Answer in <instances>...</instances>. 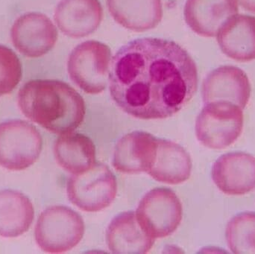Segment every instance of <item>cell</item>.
<instances>
[{
    "label": "cell",
    "instance_id": "6da1fadb",
    "mask_svg": "<svg viewBox=\"0 0 255 254\" xmlns=\"http://www.w3.org/2000/svg\"><path fill=\"white\" fill-rule=\"evenodd\" d=\"M198 87L196 63L171 40L142 38L114 56L109 89L117 105L140 119H163L184 108Z\"/></svg>",
    "mask_w": 255,
    "mask_h": 254
},
{
    "label": "cell",
    "instance_id": "7a4b0ae2",
    "mask_svg": "<svg viewBox=\"0 0 255 254\" xmlns=\"http://www.w3.org/2000/svg\"><path fill=\"white\" fill-rule=\"evenodd\" d=\"M18 106L25 117L54 134L73 132L85 119L82 95L65 82L34 80L19 89Z\"/></svg>",
    "mask_w": 255,
    "mask_h": 254
},
{
    "label": "cell",
    "instance_id": "3957f363",
    "mask_svg": "<svg viewBox=\"0 0 255 254\" xmlns=\"http://www.w3.org/2000/svg\"><path fill=\"white\" fill-rule=\"evenodd\" d=\"M36 243L46 253L61 254L76 247L85 234L79 213L65 206H52L42 212L34 231Z\"/></svg>",
    "mask_w": 255,
    "mask_h": 254
},
{
    "label": "cell",
    "instance_id": "277c9868",
    "mask_svg": "<svg viewBox=\"0 0 255 254\" xmlns=\"http://www.w3.org/2000/svg\"><path fill=\"white\" fill-rule=\"evenodd\" d=\"M243 109L229 101L205 104L196 119V134L205 147L224 149L241 137L244 129Z\"/></svg>",
    "mask_w": 255,
    "mask_h": 254
},
{
    "label": "cell",
    "instance_id": "5b68a950",
    "mask_svg": "<svg viewBox=\"0 0 255 254\" xmlns=\"http://www.w3.org/2000/svg\"><path fill=\"white\" fill-rule=\"evenodd\" d=\"M110 48L101 42L88 40L70 53L67 70L71 80L87 93L98 94L109 82L112 65Z\"/></svg>",
    "mask_w": 255,
    "mask_h": 254
},
{
    "label": "cell",
    "instance_id": "8992f818",
    "mask_svg": "<svg viewBox=\"0 0 255 254\" xmlns=\"http://www.w3.org/2000/svg\"><path fill=\"white\" fill-rule=\"evenodd\" d=\"M118 185L113 173L102 163L82 173L73 174L67 182L69 199L85 212H99L109 207L116 198Z\"/></svg>",
    "mask_w": 255,
    "mask_h": 254
},
{
    "label": "cell",
    "instance_id": "52a82bcc",
    "mask_svg": "<svg viewBox=\"0 0 255 254\" xmlns=\"http://www.w3.org/2000/svg\"><path fill=\"white\" fill-rule=\"evenodd\" d=\"M38 130L25 121H6L0 124V167L21 171L31 167L42 151Z\"/></svg>",
    "mask_w": 255,
    "mask_h": 254
},
{
    "label": "cell",
    "instance_id": "ba28073f",
    "mask_svg": "<svg viewBox=\"0 0 255 254\" xmlns=\"http://www.w3.org/2000/svg\"><path fill=\"white\" fill-rule=\"evenodd\" d=\"M136 219L141 228L154 239L173 234L182 220V204L168 188H155L145 194L138 204Z\"/></svg>",
    "mask_w": 255,
    "mask_h": 254
},
{
    "label": "cell",
    "instance_id": "9c48e42d",
    "mask_svg": "<svg viewBox=\"0 0 255 254\" xmlns=\"http://www.w3.org/2000/svg\"><path fill=\"white\" fill-rule=\"evenodd\" d=\"M14 47L28 58H39L53 49L58 31L50 19L37 12L21 15L10 30Z\"/></svg>",
    "mask_w": 255,
    "mask_h": 254
},
{
    "label": "cell",
    "instance_id": "30bf717a",
    "mask_svg": "<svg viewBox=\"0 0 255 254\" xmlns=\"http://www.w3.org/2000/svg\"><path fill=\"white\" fill-rule=\"evenodd\" d=\"M251 84L245 72L235 66H221L211 71L202 84V99L205 104L229 101L241 109L248 104Z\"/></svg>",
    "mask_w": 255,
    "mask_h": 254
},
{
    "label": "cell",
    "instance_id": "8fae6325",
    "mask_svg": "<svg viewBox=\"0 0 255 254\" xmlns=\"http://www.w3.org/2000/svg\"><path fill=\"white\" fill-rule=\"evenodd\" d=\"M216 186L228 195H243L255 188V157L242 152L219 158L212 167Z\"/></svg>",
    "mask_w": 255,
    "mask_h": 254
},
{
    "label": "cell",
    "instance_id": "7c38bea8",
    "mask_svg": "<svg viewBox=\"0 0 255 254\" xmlns=\"http://www.w3.org/2000/svg\"><path fill=\"white\" fill-rule=\"evenodd\" d=\"M54 19L63 34L80 38L99 28L103 9L99 0H61L55 7Z\"/></svg>",
    "mask_w": 255,
    "mask_h": 254
},
{
    "label": "cell",
    "instance_id": "4fadbf2b",
    "mask_svg": "<svg viewBox=\"0 0 255 254\" xmlns=\"http://www.w3.org/2000/svg\"><path fill=\"white\" fill-rule=\"evenodd\" d=\"M158 138L144 131H133L120 139L114 153V167L120 172L138 174L151 168Z\"/></svg>",
    "mask_w": 255,
    "mask_h": 254
},
{
    "label": "cell",
    "instance_id": "5bb4252c",
    "mask_svg": "<svg viewBox=\"0 0 255 254\" xmlns=\"http://www.w3.org/2000/svg\"><path fill=\"white\" fill-rule=\"evenodd\" d=\"M238 11V0H187L184 15L186 23L193 32L213 37Z\"/></svg>",
    "mask_w": 255,
    "mask_h": 254
},
{
    "label": "cell",
    "instance_id": "9a60e30c",
    "mask_svg": "<svg viewBox=\"0 0 255 254\" xmlns=\"http://www.w3.org/2000/svg\"><path fill=\"white\" fill-rule=\"evenodd\" d=\"M222 52L238 62L255 60V16L236 14L228 19L217 34Z\"/></svg>",
    "mask_w": 255,
    "mask_h": 254
},
{
    "label": "cell",
    "instance_id": "2e32d148",
    "mask_svg": "<svg viewBox=\"0 0 255 254\" xmlns=\"http://www.w3.org/2000/svg\"><path fill=\"white\" fill-rule=\"evenodd\" d=\"M106 242L113 254H145L154 246L155 239L142 230L136 213L124 212L117 216L109 225Z\"/></svg>",
    "mask_w": 255,
    "mask_h": 254
},
{
    "label": "cell",
    "instance_id": "e0dca14e",
    "mask_svg": "<svg viewBox=\"0 0 255 254\" xmlns=\"http://www.w3.org/2000/svg\"><path fill=\"white\" fill-rule=\"evenodd\" d=\"M191 171V158L184 148L158 138L155 158L147 173L157 181L175 185L188 180Z\"/></svg>",
    "mask_w": 255,
    "mask_h": 254
},
{
    "label": "cell",
    "instance_id": "ac0fdd59",
    "mask_svg": "<svg viewBox=\"0 0 255 254\" xmlns=\"http://www.w3.org/2000/svg\"><path fill=\"white\" fill-rule=\"evenodd\" d=\"M107 6L118 24L136 32L153 29L163 17L161 0H107Z\"/></svg>",
    "mask_w": 255,
    "mask_h": 254
},
{
    "label": "cell",
    "instance_id": "d6986e66",
    "mask_svg": "<svg viewBox=\"0 0 255 254\" xmlns=\"http://www.w3.org/2000/svg\"><path fill=\"white\" fill-rule=\"evenodd\" d=\"M34 217L32 203L22 192L0 191V236L15 238L28 231Z\"/></svg>",
    "mask_w": 255,
    "mask_h": 254
},
{
    "label": "cell",
    "instance_id": "ffe728a7",
    "mask_svg": "<svg viewBox=\"0 0 255 254\" xmlns=\"http://www.w3.org/2000/svg\"><path fill=\"white\" fill-rule=\"evenodd\" d=\"M54 154L58 164L73 174L87 171L96 162L94 142L79 133L61 135L55 142Z\"/></svg>",
    "mask_w": 255,
    "mask_h": 254
},
{
    "label": "cell",
    "instance_id": "44dd1931",
    "mask_svg": "<svg viewBox=\"0 0 255 254\" xmlns=\"http://www.w3.org/2000/svg\"><path fill=\"white\" fill-rule=\"evenodd\" d=\"M226 237L234 254H255V213L244 212L232 218L226 227Z\"/></svg>",
    "mask_w": 255,
    "mask_h": 254
},
{
    "label": "cell",
    "instance_id": "7402d4cb",
    "mask_svg": "<svg viewBox=\"0 0 255 254\" xmlns=\"http://www.w3.org/2000/svg\"><path fill=\"white\" fill-rule=\"evenodd\" d=\"M22 78V65L11 49L0 45V96L10 93Z\"/></svg>",
    "mask_w": 255,
    "mask_h": 254
},
{
    "label": "cell",
    "instance_id": "603a6c76",
    "mask_svg": "<svg viewBox=\"0 0 255 254\" xmlns=\"http://www.w3.org/2000/svg\"><path fill=\"white\" fill-rule=\"evenodd\" d=\"M243 7L255 13V0H238Z\"/></svg>",
    "mask_w": 255,
    "mask_h": 254
}]
</instances>
